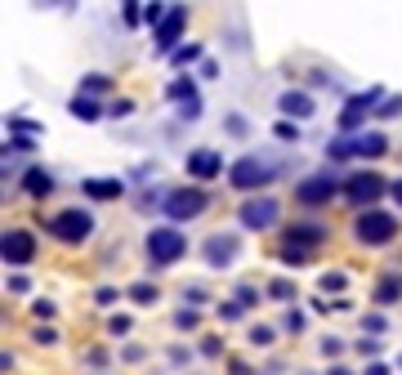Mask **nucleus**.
Segmentation results:
<instances>
[{"mask_svg": "<svg viewBox=\"0 0 402 375\" xmlns=\"http://www.w3.org/2000/svg\"><path fill=\"white\" fill-rule=\"evenodd\" d=\"M393 219L389 215H380V210H371V215H362L358 219V237H362V242L366 246H380V242H389V237H393Z\"/></svg>", "mask_w": 402, "mask_h": 375, "instance_id": "7ed1b4c3", "label": "nucleus"}, {"mask_svg": "<svg viewBox=\"0 0 402 375\" xmlns=\"http://www.w3.org/2000/svg\"><path fill=\"white\" fill-rule=\"evenodd\" d=\"M335 157H384V134H366L358 143H340Z\"/></svg>", "mask_w": 402, "mask_h": 375, "instance_id": "6e6552de", "label": "nucleus"}, {"mask_svg": "<svg viewBox=\"0 0 402 375\" xmlns=\"http://www.w3.org/2000/svg\"><path fill=\"white\" fill-rule=\"evenodd\" d=\"M201 206H206V197L197 188H179V192L165 197V215L170 219H192V215H201Z\"/></svg>", "mask_w": 402, "mask_h": 375, "instance_id": "20e7f679", "label": "nucleus"}, {"mask_svg": "<svg viewBox=\"0 0 402 375\" xmlns=\"http://www.w3.org/2000/svg\"><path fill=\"white\" fill-rule=\"evenodd\" d=\"M179 31H183V9H170V14L161 19V27H157V45L170 49V45L179 41Z\"/></svg>", "mask_w": 402, "mask_h": 375, "instance_id": "9b49d317", "label": "nucleus"}, {"mask_svg": "<svg viewBox=\"0 0 402 375\" xmlns=\"http://www.w3.org/2000/svg\"><path fill=\"white\" fill-rule=\"evenodd\" d=\"M282 112H291V116H309L313 103H309V94H282Z\"/></svg>", "mask_w": 402, "mask_h": 375, "instance_id": "2eb2a0df", "label": "nucleus"}, {"mask_svg": "<svg viewBox=\"0 0 402 375\" xmlns=\"http://www.w3.org/2000/svg\"><path fill=\"white\" fill-rule=\"evenodd\" d=\"M72 116H81V121H98V108L90 103V98H72Z\"/></svg>", "mask_w": 402, "mask_h": 375, "instance_id": "a211bd4d", "label": "nucleus"}, {"mask_svg": "<svg viewBox=\"0 0 402 375\" xmlns=\"http://www.w3.org/2000/svg\"><path fill=\"white\" fill-rule=\"evenodd\" d=\"M183 250H188L183 232H175V228L148 232V260H153V264H175V260H183Z\"/></svg>", "mask_w": 402, "mask_h": 375, "instance_id": "f257e3e1", "label": "nucleus"}, {"mask_svg": "<svg viewBox=\"0 0 402 375\" xmlns=\"http://www.w3.org/2000/svg\"><path fill=\"white\" fill-rule=\"evenodd\" d=\"M134 299H139V304H153L157 299V291H153V286H134V291H130Z\"/></svg>", "mask_w": 402, "mask_h": 375, "instance_id": "aec40b11", "label": "nucleus"}, {"mask_svg": "<svg viewBox=\"0 0 402 375\" xmlns=\"http://www.w3.org/2000/svg\"><path fill=\"white\" fill-rule=\"evenodd\" d=\"M23 183H27V192H36V197H41V192H49V188H54V179H49L45 170H27V179H23Z\"/></svg>", "mask_w": 402, "mask_h": 375, "instance_id": "dca6fc26", "label": "nucleus"}, {"mask_svg": "<svg viewBox=\"0 0 402 375\" xmlns=\"http://www.w3.org/2000/svg\"><path fill=\"white\" fill-rule=\"evenodd\" d=\"M90 228H94V219H90L86 210H63V215L54 219V224H49V232L63 237V242H86Z\"/></svg>", "mask_w": 402, "mask_h": 375, "instance_id": "f03ea898", "label": "nucleus"}, {"mask_svg": "<svg viewBox=\"0 0 402 375\" xmlns=\"http://www.w3.org/2000/svg\"><path fill=\"white\" fill-rule=\"evenodd\" d=\"M371 98H380V90H376V94H362V98H354V103L344 108V116H340V125H344V130H354V125L362 121V112L371 108Z\"/></svg>", "mask_w": 402, "mask_h": 375, "instance_id": "4468645a", "label": "nucleus"}, {"mask_svg": "<svg viewBox=\"0 0 402 375\" xmlns=\"http://www.w3.org/2000/svg\"><path fill=\"white\" fill-rule=\"evenodd\" d=\"M384 192V179L380 175H358V179H349V197L354 201H376Z\"/></svg>", "mask_w": 402, "mask_h": 375, "instance_id": "1a4fd4ad", "label": "nucleus"}, {"mask_svg": "<svg viewBox=\"0 0 402 375\" xmlns=\"http://www.w3.org/2000/svg\"><path fill=\"white\" fill-rule=\"evenodd\" d=\"M103 85H108L103 76H86V90H90V94H98V90H103Z\"/></svg>", "mask_w": 402, "mask_h": 375, "instance_id": "412c9836", "label": "nucleus"}, {"mask_svg": "<svg viewBox=\"0 0 402 375\" xmlns=\"http://www.w3.org/2000/svg\"><path fill=\"white\" fill-rule=\"evenodd\" d=\"M393 201H398V206H402V179L393 183Z\"/></svg>", "mask_w": 402, "mask_h": 375, "instance_id": "4be33fe9", "label": "nucleus"}, {"mask_svg": "<svg viewBox=\"0 0 402 375\" xmlns=\"http://www.w3.org/2000/svg\"><path fill=\"white\" fill-rule=\"evenodd\" d=\"M335 192V183L331 179H309L304 188H299V201H309V206H317V201H326Z\"/></svg>", "mask_w": 402, "mask_h": 375, "instance_id": "ddd939ff", "label": "nucleus"}, {"mask_svg": "<svg viewBox=\"0 0 402 375\" xmlns=\"http://www.w3.org/2000/svg\"><path fill=\"white\" fill-rule=\"evenodd\" d=\"M242 224H246V228H268V224H277V201H273V197L246 201V206H242Z\"/></svg>", "mask_w": 402, "mask_h": 375, "instance_id": "39448f33", "label": "nucleus"}, {"mask_svg": "<svg viewBox=\"0 0 402 375\" xmlns=\"http://www.w3.org/2000/svg\"><path fill=\"white\" fill-rule=\"evenodd\" d=\"M398 291H402V282H398V277H384V282H380V299H384V304H393Z\"/></svg>", "mask_w": 402, "mask_h": 375, "instance_id": "6ab92c4d", "label": "nucleus"}, {"mask_svg": "<svg viewBox=\"0 0 402 375\" xmlns=\"http://www.w3.org/2000/svg\"><path fill=\"white\" fill-rule=\"evenodd\" d=\"M232 250H237V242H232V237H210V242H206V260H210L215 268H224V264H232Z\"/></svg>", "mask_w": 402, "mask_h": 375, "instance_id": "f8f14e48", "label": "nucleus"}, {"mask_svg": "<svg viewBox=\"0 0 402 375\" xmlns=\"http://www.w3.org/2000/svg\"><path fill=\"white\" fill-rule=\"evenodd\" d=\"M31 255H36V242H31L27 232L5 237V264H31Z\"/></svg>", "mask_w": 402, "mask_h": 375, "instance_id": "0eeeda50", "label": "nucleus"}, {"mask_svg": "<svg viewBox=\"0 0 402 375\" xmlns=\"http://www.w3.org/2000/svg\"><path fill=\"white\" fill-rule=\"evenodd\" d=\"M232 188H259V183H268V170L255 161V157H242L237 165H232Z\"/></svg>", "mask_w": 402, "mask_h": 375, "instance_id": "423d86ee", "label": "nucleus"}, {"mask_svg": "<svg viewBox=\"0 0 402 375\" xmlns=\"http://www.w3.org/2000/svg\"><path fill=\"white\" fill-rule=\"evenodd\" d=\"M86 188H90V197H121V183L116 179H90Z\"/></svg>", "mask_w": 402, "mask_h": 375, "instance_id": "f3484780", "label": "nucleus"}, {"mask_svg": "<svg viewBox=\"0 0 402 375\" xmlns=\"http://www.w3.org/2000/svg\"><path fill=\"white\" fill-rule=\"evenodd\" d=\"M220 152H192L188 157V175H197V179H210V175H220Z\"/></svg>", "mask_w": 402, "mask_h": 375, "instance_id": "9d476101", "label": "nucleus"}]
</instances>
